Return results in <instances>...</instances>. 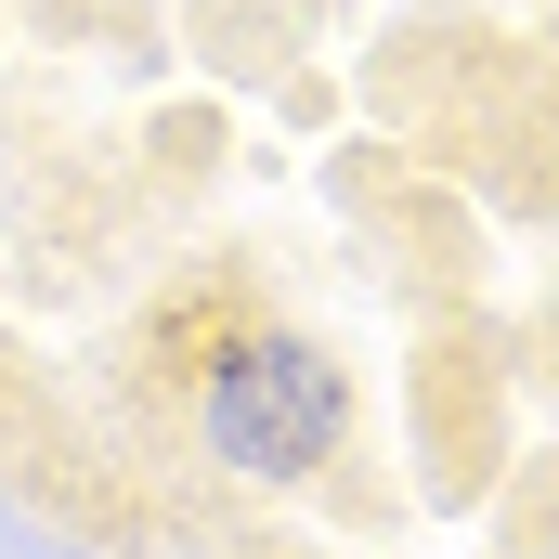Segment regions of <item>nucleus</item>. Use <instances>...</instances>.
I'll return each mask as SVG.
<instances>
[{"instance_id": "7ed1b4c3", "label": "nucleus", "mask_w": 559, "mask_h": 559, "mask_svg": "<svg viewBox=\"0 0 559 559\" xmlns=\"http://www.w3.org/2000/svg\"><path fill=\"white\" fill-rule=\"evenodd\" d=\"M481 508H495V547L508 559H559V442L547 455H508V481Z\"/></svg>"}, {"instance_id": "f03ea898", "label": "nucleus", "mask_w": 559, "mask_h": 559, "mask_svg": "<svg viewBox=\"0 0 559 559\" xmlns=\"http://www.w3.org/2000/svg\"><path fill=\"white\" fill-rule=\"evenodd\" d=\"M404 442H417V508H481L521 455V378L495 325H429L404 365Z\"/></svg>"}, {"instance_id": "f257e3e1", "label": "nucleus", "mask_w": 559, "mask_h": 559, "mask_svg": "<svg viewBox=\"0 0 559 559\" xmlns=\"http://www.w3.org/2000/svg\"><path fill=\"white\" fill-rule=\"evenodd\" d=\"M169 404H182V442L222 468V481H261V495H299L325 468H352V365L274 312V299H209L169 325Z\"/></svg>"}]
</instances>
